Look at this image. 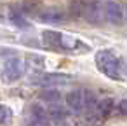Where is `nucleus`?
Returning a JSON list of instances; mask_svg holds the SVG:
<instances>
[{"label":"nucleus","instance_id":"nucleus-1","mask_svg":"<svg viewBox=\"0 0 127 126\" xmlns=\"http://www.w3.org/2000/svg\"><path fill=\"white\" fill-rule=\"evenodd\" d=\"M96 67L101 74L113 81H120L124 77V60L113 49H99L94 54Z\"/></svg>","mask_w":127,"mask_h":126},{"label":"nucleus","instance_id":"nucleus-2","mask_svg":"<svg viewBox=\"0 0 127 126\" xmlns=\"http://www.w3.org/2000/svg\"><path fill=\"white\" fill-rule=\"evenodd\" d=\"M33 84L38 86H45V88H54L59 84H68L73 81V77L70 74H63V72H45V74H38L33 79Z\"/></svg>","mask_w":127,"mask_h":126},{"label":"nucleus","instance_id":"nucleus-3","mask_svg":"<svg viewBox=\"0 0 127 126\" xmlns=\"http://www.w3.org/2000/svg\"><path fill=\"white\" fill-rule=\"evenodd\" d=\"M58 49L59 51H68V53H87V51H91V46L82 42L77 37H71V35H66V33H59Z\"/></svg>","mask_w":127,"mask_h":126},{"label":"nucleus","instance_id":"nucleus-4","mask_svg":"<svg viewBox=\"0 0 127 126\" xmlns=\"http://www.w3.org/2000/svg\"><path fill=\"white\" fill-rule=\"evenodd\" d=\"M25 75V65L19 58H11L4 63L2 68V79L5 82H16L18 79H21Z\"/></svg>","mask_w":127,"mask_h":126},{"label":"nucleus","instance_id":"nucleus-5","mask_svg":"<svg viewBox=\"0 0 127 126\" xmlns=\"http://www.w3.org/2000/svg\"><path fill=\"white\" fill-rule=\"evenodd\" d=\"M82 16L92 25H101V21L104 19L103 18V4L99 0H91V2L84 4Z\"/></svg>","mask_w":127,"mask_h":126},{"label":"nucleus","instance_id":"nucleus-6","mask_svg":"<svg viewBox=\"0 0 127 126\" xmlns=\"http://www.w3.org/2000/svg\"><path fill=\"white\" fill-rule=\"evenodd\" d=\"M103 18L111 25H122L124 23V9H122V5L113 2V0L103 4Z\"/></svg>","mask_w":127,"mask_h":126},{"label":"nucleus","instance_id":"nucleus-7","mask_svg":"<svg viewBox=\"0 0 127 126\" xmlns=\"http://www.w3.org/2000/svg\"><path fill=\"white\" fill-rule=\"evenodd\" d=\"M30 116H32L33 126H51V123L47 119V110L44 109L42 103H32L30 105Z\"/></svg>","mask_w":127,"mask_h":126},{"label":"nucleus","instance_id":"nucleus-8","mask_svg":"<svg viewBox=\"0 0 127 126\" xmlns=\"http://www.w3.org/2000/svg\"><path fill=\"white\" fill-rule=\"evenodd\" d=\"M115 107H117V102H115L111 96H104V98L97 100V103H96V109H94V110H96L97 117L103 121V119H106L108 116H111V114H113Z\"/></svg>","mask_w":127,"mask_h":126},{"label":"nucleus","instance_id":"nucleus-9","mask_svg":"<svg viewBox=\"0 0 127 126\" xmlns=\"http://www.w3.org/2000/svg\"><path fill=\"white\" fill-rule=\"evenodd\" d=\"M64 102H66V107L73 112H82V89H73L70 91L66 96H64Z\"/></svg>","mask_w":127,"mask_h":126},{"label":"nucleus","instance_id":"nucleus-10","mask_svg":"<svg viewBox=\"0 0 127 126\" xmlns=\"http://www.w3.org/2000/svg\"><path fill=\"white\" fill-rule=\"evenodd\" d=\"M45 110H47V119H49V123H56V124H58V123L68 119V110H66L64 107L58 105V103L51 105V107L45 109Z\"/></svg>","mask_w":127,"mask_h":126},{"label":"nucleus","instance_id":"nucleus-11","mask_svg":"<svg viewBox=\"0 0 127 126\" xmlns=\"http://www.w3.org/2000/svg\"><path fill=\"white\" fill-rule=\"evenodd\" d=\"M38 96H40V102H45L49 105L59 103V100H61V93L56 88H45V89H42V93Z\"/></svg>","mask_w":127,"mask_h":126},{"label":"nucleus","instance_id":"nucleus-12","mask_svg":"<svg viewBox=\"0 0 127 126\" xmlns=\"http://www.w3.org/2000/svg\"><path fill=\"white\" fill-rule=\"evenodd\" d=\"M42 40H44V44H45L47 47H51V49H56V51H59V49H58L59 32H54V30H44V32H42Z\"/></svg>","mask_w":127,"mask_h":126},{"label":"nucleus","instance_id":"nucleus-13","mask_svg":"<svg viewBox=\"0 0 127 126\" xmlns=\"http://www.w3.org/2000/svg\"><path fill=\"white\" fill-rule=\"evenodd\" d=\"M63 18H64V14L61 11H56V9H49V11H45V12H42L38 16V19L40 21H45V23H58Z\"/></svg>","mask_w":127,"mask_h":126},{"label":"nucleus","instance_id":"nucleus-14","mask_svg":"<svg viewBox=\"0 0 127 126\" xmlns=\"http://www.w3.org/2000/svg\"><path fill=\"white\" fill-rule=\"evenodd\" d=\"M11 119H12V110H11V107L0 103V124H7Z\"/></svg>","mask_w":127,"mask_h":126},{"label":"nucleus","instance_id":"nucleus-15","mask_svg":"<svg viewBox=\"0 0 127 126\" xmlns=\"http://www.w3.org/2000/svg\"><path fill=\"white\" fill-rule=\"evenodd\" d=\"M11 21H12L14 25H19V28H28V23H26V19H25L21 14L12 12V14H11Z\"/></svg>","mask_w":127,"mask_h":126},{"label":"nucleus","instance_id":"nucleus-16","mask_svg":"<svg viewBox=\"0 0 127 126\" xmlns=\"http://www.w3.org/2000/svg\"><path fill=\"white\" fill-rule=\"evenodd\" d=\"M115 110H118L120 116H125V100H122V102L118 103V107H115Z\"/></svg>","mask_w":127,"mask_h":126}]
</instances>
